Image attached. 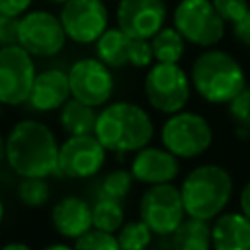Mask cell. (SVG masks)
I'll use <instances>...</instances> for the list:
<instances>
[{"instance_id":"6da1fadb","label":"cell","mask_w":250,"mask_h":250,"mask_svg":"<svg viewBox=\"0 0 250 250\" xmlns=\"http://www.w3.org/2000/svg\"><path fill=\"white\" fill-rule=\"evenodd\" d=\"M57 135L39 119H20L6 137V162L20 178L59 176Z\"/></svg>"},{"instance_id":"7a4b0ae2","label":"cell","mask_w":250,"mask_h":250,"mask_svg":"<svg viewBox=\"0 0 250 250\" xmlns=\"http://www.w3.org/2000/svg\"><path fill=\"white\" fill-rule=\"evenodd\" d=\"M94 137L115 156L135 154L150 145L154 137V121L141 104L115 100L98 109Z\"/></svg>"},{"instance_id":"3957f363","label":"cell","mask_w":250,"mask_h":250,"mask_svg":"<svg viewBox=\"0 0 250 250\" xmlns=\"http://www.w3.org/2000/svg\"><path fill=\"white\" fill-rule=\"evenodd\" d=\"M193 94L211 105H227L248 84L240 61L225 49H201L189 66Z\"/></svg>"},{"instance_id":"277c9868","label":"cell","mask_w":250,"mask_h":250,"mask_svg":"<svg viewBox=\"0 0 250 250\" xmlns=\"http://www.w3.org/2000/svg\"><path fill=\"white\" fill-rule=\"evenodd\" d=\"M180 195L188 217L211 221L225 211L232 197V176L219 164H199L182 180Z\"/></svg>"},{"instance_id":"5b68a950","label":"cell","mask_w":250,"mask_h":250,"mask_svg":"<svg viewBox=\"0 0 250 250\" xmlns=\"http://www.w3.org/2000/svg\"><path fill=\"white\" fill-rule=\"evenodd\" d=\"M158 137L160 145L178 160H193L205 154L213 145V127L205 115L182 109L166 115Z\"/></svg>"},{"instance_id":"8992f818","label":"cell","mask_w":250,"mask_h":250,"mask_svg":"<svg viewBox=\"0 0 250 250\" xmlns=\"http://www.w3.org/2000/svg\"><path fill=\"white\" fill-rule=\"evenodd\" d=\"M143 90L146 104L164 115L186 109L193 94L189 74L180 64L170 62H154L148 66L143 80Z\"/></svg>"},{"instance_id":"52a82bcc","label":"cell","mask_w":250,"mask_h":250,"mask_svg":"<svg viewBox=\"0 0 250 250\" xmlns=\"http://www.w3.org/2000/svg\"><path fill=\"white\" fill-rule=\"evenodd\" d=\"M172 25L188 45L199 49L217 47L227 33V23L211 0H178L172 10Z\"/></svg>"},{"instance_id":"ba28073f","label":"cell","mask_w":250,"mask_h":250,"mask_svg":"<svg viewBox=\"0 0 250 250\" xmlns=\"http://www.w3.org/2000/svg\"><path fill=\"white\" fill-rule=\"evenodd\" d=\"M66 41L59 14L49 10H29L18 18V45L33 59L57 57L66 47Z\"/></svg>"},{"instance_id":"9c48e42d","label":"cell","mask_w":250,"mask_h":250,"mask_svg":"<svg viewBox=\"0 0 250 250\" xmlns=\"http://www.w3.org/2000/svg\"><path fill=\"white\" fill-rule=\"evenodd\" d=\"M66 72H68L70 96L74 100L92 105L96 109L111 102L115 92L113 70L105 66L100 59L96 57L76 59Z\"/></svg>"},{"instance_id":"30bf717a","label":"cell","mask_w":250,"mask_h":250,"mask_svg":"<svg viewBox=\"0 0 250 250\" xmlns=\"http://www.w3.org/2000/svg\"><path fill=\"white\" fill-rule=\"evenodd\" d=\"M139 219L158 236H170L186 219L180 188L174 184L148 186L139 201Z\"/></svg>"},{"instance_id":"8fae6325","label":"cell","mask_w":250,"mask_h":250,"mask_svg":"<svg viewBox=\"0 0 250 250\" xmlns=\"http://www.w3.org/2000/svg\"><path fill=\"white\" fill-rule=\"evenodd\" d=\"M37 76L33 57L16 45L0 49V104L18 107L25 105L33 80Z\"/></svg>"},{"instance_id":"7c38bea8","label":"cell","mask_w":250,"mask_h":250,"mask_svg":"<svg viewBox=\"0 0 250 250\" xmlns=\"http://www.w3.org/2000/svg\"><path fill=\"white\" fill-rule=\"evenodd\" d=\"M59 20L76 45H94L109 27V8L105 0H68L61 6Z\"/></svg>"},{"instance_id":"4fadbf2b","label":"cell","mask_w":250,"mask_h":250,"mask_svg":"<svg viewBox=\"0 0 250 250\" xmlns=\"http://www.w3.org/2000/svg\"><path fill=\"white\" fill-rule=\"evenodd\" d=\"M94 57L100 59L111 70L115 68H148L154 64L150 41L133 39L125 35L117 25H109L104 35L94 43Z\"/></svg>"},{"instance_id":"5bb4252c","label":"cell","mask_w":250,"mask_h":250,"mask_svg":"<svg viewBox=\"0 0 250 250\" xmlns=\"http://www.w3.org/2000/svg\"><path fill=\"white\" fill-rule=\"evenodd\" d=\"M107 150L94 135L66 137L59 146V176L88 180L102 172Z\"/></svg>"},{"instance_id":"9a60e30c","label":"cell","mask_w":250,"mask_h":250,"mask_svg":"<svg viewBox=\"0 0 250 250\" xmlns=\"http://www.w3.org/2000/svg\"><path fill=\"white\" fill-rule=\"evenodd\" d=\"M168 20L164 0H117L115 25L133 39L150 41Z\"/></svg>"},{"instance_id":"2e32d148","label":"cell","mask_w":250,"mask_h":250,"mask_svg":"<svg viewBox=\"0 0 250 250\" xmlns=\"http://www.w3.org/2000/svg\"><path fill=\"white\" fill-rule=\"evenodd\" d=\"M129 172L135 178V182L145 186L174 184V180L180 174V160L164 146L148 145L133 154Z\"/></svg>"},{"instance_id":"e0dca14e","label":"cell","mask_w":250,"mask_h":250,"mask_svg":"<svg viewBox=\"0 0 250 250\" xmlns=\"http://www.w3.org/2000/svg\"><path fill=\"white\" fill-rule=\"evenodd\" d=\"M70 98L68 72L59 66H51L37 72L25 105L33 113H53L59 111Z\"/></svg>"},{"instance_id":"ac0fdd59","label":"cell","mask_w":250,"mask_h":250,"mask_svg":"<svg viewBox=\"0 0 250 250\" xmlns=\"http://www.w3.org/2000/svg\"><path fill=\"white\" fill-rule=\"evenodd\" d=\"M51 225L57 234L76 240L92 227V205L80 195H64L51 207Z\"/></svg>"},{"instance_id":"d6986e66","label":"cell","mask_w":250,"mask_h":250,"mask_svg":"<svg viewBox=\"0 0 250 250\" xmlns=\"http://www.w3.org/2000/svg\"><path fill=\"white\" fill-rule=\"evenodd\" d=\"M213 250H250V221L240 211L215 217L211 225Z\"/></svg>"},{"instance_id":"ffe728a7","label":"cell","mask_w":250,"mask_h":250,"mask_svg":"<svg viewBox=\"0 0 250 250\" xmlns=\"http://www.w3.org/2000/svg\"><path fill=\"white\" fill-rule=\"evenodd\" d=\"M98 109L92 105H86L74 98H70L61 109H59V125L61 131L66 137H78V135H94Z\"/></svg>"},{"instance_id":"44dd1931","label":"cell","mask_w":250,"mask_h":250,"mask_svg":"<svg viewBox=\"0 0 250 250\" xmlns=\"http://www.w3.org/2000/svg\"><path fill=\"white\" fill-rule=\"evenodd\" d=\"M170 250H211L209 221L186 217L170 234Z\"/></svg>"},{"instance_id":"7402d4cb","label":"cell","mask_w":250,"mask_h":250,"mask_svg":"<svg viewBox=\"0 0 250 250\" xmlns=\"http://www.w3.org/2000/svg\"><path fill=\"white\" fill-rule=\"evenodd\" d=\"M154 62H170L180 64V61L186 57L188 43L180 35V31L174 25H164L152 39H150Z\"/></svg>"},{"instance_id":"603a6c76","label":"cell","mask_w":250,"mask_h":250,"mask_svg":"<svg viewBox=\"0 0 250 250\" xmlns=\"http://www.w3.org/2000/svg\"><path fill=\"white\" fill-rule=\"evenodd\" d=\"M125 223V209L121 201L109 197H96L92 205V227L115 234Z\"/></svg>"},{"instance_id":"cb8c5ba5","label":"cell","mask_w":250,"mask_h":250,"mask_svg":"<svg viewBox=\"0 0 250 250\" xmlns=\"http://www.w3.org/2000/svg\"><path fill=\"white\" fill-rule=\"evenodd\" d=\"M133 184H135V178L131 176L129 170H125V168L109 170V172L98 182L96 197H109V199L123 201V199L131 193Z\"/></svg>"},{"instance_id":"d4e9b609","label":"cell","mask_w":250,"mask_h":250,"mask_svg":"<svg viewBox=\"0 0 250 250\" xmlns=\"http://www.w3.org/2000/svg\"><path fill=\"white\" fill-rule=\"evenodd\" d=\"M18 201L23 207L39 209L51 199V184L49 178H20L16 186Z\"/></svg>"},{"instance_id":"484cf974","label":"cell","mask_w":250,"mask_h":250,"mask_svg":"<svg viewBox=\"0 0 250 250\" xmlns=\"http://www.w3.org/2000/svg\"><path fill=\"white\" fill-rule=\"evenodd\" d=\"M115 236L121 250H146L152 242L154 232L146 227L145 221L135 219V221L123 223V227L115 232Z\"/></svg>"},{"instance_id":"4316f807","label":"cell","mask_w":250,"mask_h":250,"mask_svg":"<svg viewBox=\"0 0 250 250\" xmlns=\"http://www.w3.org/2000/svg\"><path fill=\"white\" fill-rule=\"evenodd\" d=\"M74 250H121L117 236L111 232H104L98 229H90L82 236L74 240Z\"/></svg>"},{"instance_id":"83f0119b","label":"cell","mask_w":250,"mask_h":250,"mask_svg":"<svg viewBox=\"0 0 250 250\" xmlns=\"http://www.w3.org/2000/svg\"><path fill=\"white\" fill-rule=\"evenodd\" d=\"M227 113L232 119L234 127H242L250 131V86L248 84L232 102L227 104Z\"/></svg>"},{"instance_id":"f1b7e54d","label":"cell","mask_w":250,"mask_h":250,"mask_svg":"<svg viewBox=\"0 0 250 250\" xmlns=\"http://www.w3.org/2000/svg\"><path fill=\"white\" fill-rule=\"evenodd\" d=\"M213 8L227 25L238 23L250 12V0H211Z\"/></svg>"},{"instance_id":"f546056e","label":"cell","mask_w":250,"mask_h":250,"mask_svg":"<svg viewBox=\"0 0 250 250\" xmlns=\"http://www.w3.org/2000/svg\"><path fill=\"white\" fill-rule=\"evenodd\" d=\"M18 43V18L6 16L0 10V49Z\"/></svg>"},{"instance_id":"4dcf8cb0","label":"cell","mask_w":250,"mask_h":250,"mask_svg":"<svg viewBox=\"0 0 250 250\" xmlns=\"http://www.w3.org/2000/svg\"><path fill=\"white\" fill-rule=\"evenodd\" d=\"M33 0H0V10L6 16L12 18H21L25 12H29Z\"/></svg>"},{"instance_id":"1f68e13d","label":"cell","mask_w":250,"mask_h":250,"mask_svg":"<svg viewBox=\"0 0 250 250\" xmlns=\"http://www.w3.org/2000/svg\"><path fill=\"white\" fill-rule=\"evenodd\" d=\"M232 37L246 49H250V12L238 21L232 25Z\"/></svg>"},{"instance_id":"d6a6232c","label":"cell","mask_w":250,"mask_h":250,"mask_svg":"<svg viewBox=\"0 0 250 250\" xmlns=\"http://www.w3.org/2000/svg\"><path fill=\"white\" fill-rule=\"evenodd\" d=\"M238 205H240V213L250 221V180L242 186L238 193Z\"/></svg>"},{"instance_id":"836d02e7","label":"cell","mask_w":250,"mask_h":250,"mask_svg":"<svg viewBox=\"0 0 250 250\" xmlns=\"http://www.w3.org/2000/svg\"><path fill=\"white\" fill-rule=\"evenodd\" d=\"M0 250H33V248L29 244H25V242L14 240V242H6L4 246H0Z\"/></svg>"},{"instance_id":"e575fe53","label":"cell","mask_w":250,"mask_h":250,"mask_svg":"<svg viewBox=\"0 0 250 250\" xmlns=\"http://www.w3.org/2000/svg\"><path fill=\"white\" fill-rule=\"evenodd\" d=\"M43 250H74V248H72V246H68V244H64V242H55V244L45 246Z\"/></svg>"},{"instance_id":"d590c367","label":"cell","mask_w":250,"mask_h":250,"mask_svg":"<svg viewBox=\"0 0 250 250\" xmlns=\"http://www.w3.org/2000/svg\"><path fill=\"white\" fill-rule=\"evenodd\" d=\"M6 160V137L0 133V164Z\"/></svg>"},{"instance_id":"8d00e7d4","label":"cell","mask_w":250,"mask_h":250,"mask_svg":"<svg viewBox=\"0 0 250 250\" xmlns=\"http://www.w3.org/2000/svg\"><path fill=\"white\" fill-rule=\"evenodd\" d=\"M4 215H6V207H4V201H2V197H0V225H2V221H4Z\"/></svg>"},{"instance_id":"74e56055","label":"cell","mask_w":250,"mask_h":250,"mask_svg":"<svg viewBox=\"0 0 250 250\" xmlns=\"http://www.w3.org/2000/svg\"><path fill=\"white\" fill-rule=\"evenodd\" d=\"M43 2H49V4H59V6H62L64 2H68V0H43Z\"/></svg>"},{"instance_id":"f35d334b","label":"cell","mask_w":250,"mask_h":250,"mask_svg":"<svg viewBox=\"0 0 250 250\" xmlns=\"http://www.w3.org/2000/svg\"><path fill=\"white\" fill-rule=\"evenodd\" d=\"M0 117H2V104H0Z\"/></svg>"},{"instance_id":"ab89813d","label":"cell","mask_w":250,"mask_h":250,"mask_svg":"<svg viewBox=\"0 0 250 250\" xmlns=\"http://www.w3.org/2000/svg\"><path fill=\"white\" fill-rule=\"evenodd\" d=\"M146 250H148V248H146Z\"/></svg>"}]
</instances>
